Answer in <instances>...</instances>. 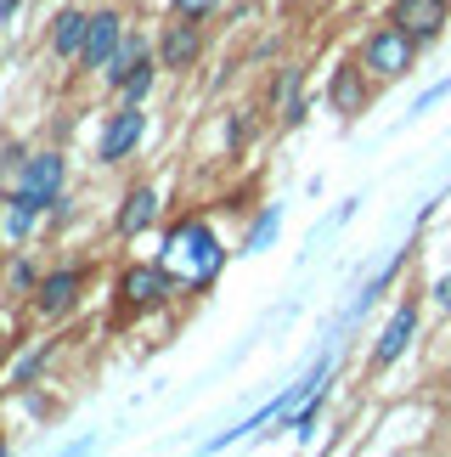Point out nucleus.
Masks as SVG:
<instances>
[{"mask_svg":"<svg viewBox=\"0 0 451 457\" xmlns=\"http://www.w3.org/2000/svg\"><path fill=\"white\" fill-rule=\"evenodd\" d=\"M176 266H181V283H193V288H203L226 266V249L215 243V232L203 220H181L176 232H169V243H164V271H176Z\"/></svg>","mask_w":451,"mask_h":457,"instance_id":"nucleus-1","label":"nucleus"},{"mask_svg":"<svg viewBox=\"0 0 451 457\" xmlns=\"http://www.w3.org/2000/svg\"><path fill=\"white\" fill-rule=\"evenodd\" d=\"M79 288H85V266H62V271H51L40 288H34V311L40 316H62L68 305L79 300Z\"/></svg>","mask_w":451,"mask_h":457,"instance_id":"nucleus-9","label":"nucleus"},{"mask_svg":"<svg viewBox=\"0 0 451 457\" xmlns=\"http://www.w3.org/2000/svg\"><path fill=\"white\" fill-rule=\"evenodd\" d=\"M169 271L164 266H135V271H125L119 277V300H125L130 311H152V305H164L169 300Z\"/></svg>","mask_w":451,"mask_h":457,"instance_id":"nucleus-7","label":"nucleus"},{"mask_svg":"<svg viewBox=\"0 0 451 457\" xmlns=\"http://www.w3.org/2000/svg\"><path fill=\"white\" fill-rule=\"evenodd\" d=\"M435 305H446V311H451V271H446V277H435Z\"/></svg>","mask_w":451,"mask_h":457,"instance_id":"nucleus-22","label":"nucleus"},{"mask_svg":"<svg viewBox=\"0 0 451 457\" xmlns=\"http://www.w3.org/2000/svg\"><path fill=\"white\" fill-rule=\"evenodd\" d=\"M276 226H283V209H259V220L249 226V237H242V254H259V249H266V243L276 237Z\"/></svg>","mask_w":451,"mask_h":457,"instance_id":"nucleus-15","label":"nucleus"},{"mask_svg":"<svg viewBox=\"0 0 451 457\" xmlns=\"http://www.w3.org/2000/svg\"><path fill=\"white\" fill-rule=\"evenodd\" d=\"M12 288H17V294H34V288H40V277H34L29 260H17V266H12Z\"/></svg>","mask_w":451,"mask_h":457,"instance_id":"nucleus-19","label":"nucleus"},{"mask_svg":"<svg viewBox=\"0 0 451 457\" xmlns=\"http://www.w3.org/2000/svg\"><path fill=\"white\" fill-rule=\"evenodd\" d=\"M17 12V0H0V23H6V17Z\"/></svg>","mask_w":451,"mask_h":457,"instance_id":"nucleus-23","label":"nucleus"},{"mask_svg":"<svg viewBox=\"0 0 451 457\" xmlns=\"http://www.w3.org/2000/svg\"><path fill=\"white\" fill-rule=\"evenodd\" d=\"M418 51H423L418 34H406L401 23H384V29L367 34V46H361V68H367L373 79H401L406 68L418 62Z\"/></svg>","mask_w":451,"mask_h":457,"instance_id":"nucleus-2","label":"nucleus"},{"mask_svg":"<svg viewBox=\"0 0 451 457\" xmlns=\"http://www.w3.org/2000/svg\"><path fill=\"white\" fill-rule=\"evenodd\" d=\"M152 220H159V192H152V187H130L125 209H119V232L135 237V232H147Z\"/></svg>","mask_w":451,"mask_h":457,"instance_id":"nucleus-12","label":"nucleus"},{"mask_svg":"<svg viewBox=\"0 0 451 457\" xmlns=\"http://www.w3.org/2000/svg\"><path fill=\"white\" fill-rule=\"evenodd\" d=\"M142 136H147V113H142V102H125V108L113 113V125L102 130L96 158H102V164H119V158H130L135 147H142Z\"/></svg>","mask_w":451,"mask_h":457,"instance_id":"nucleus-4","label":"nucleus"},{"mask_svg":"<svg viewBox=\"0 0 451 457\" xmlns=\"http://www.w3.org/2000/svg\"><path fill=\"white\" fill-rule=\"evenodd\" d=\"M85 29H91V17H85L79 6L57 12V29H51V51H57V57H79V46H85Z\"/></svg>","mask_w":451,"mask_h":457,"instance_id":"nucleus-13","label":"nucleus"},{"mask_svg":"<svg viewBox=\"0 0 451 457\" xmlns=\"http://www.w3.org/2000/svg\"><path fill=\"white\" fill-rule=\"evenodd\" d=\"M169 6H176V17H193V23H198V17H209L220 0H169Z\"/></svg>","mask_w":451,"mask_h":457,"instance_id":"nucleus-18","label":"nucleus"},{"mask_svg":"<svg viewBox=\"0 0 451 457\" xmlns=\"http://www.w3.org/2000/svg\"><path fill=\"white\" fill-rule=\"evenodd\" d=\"M119 91H125V102H142V96L152 91V57H147L142 68H135V74H130L125 85H119Z\"/></svg>","mask_w":451,"mask_h":457,"instance_id":"nucleus-17","label":"nucleus"},{"mask_svg":"<svg viewBox=\"0 0 451 457\" xmlns=\"http://www.w3.org/2000/svg\"><path fill=\"white\" fill-rule=\"evenodd\" d=\"M418 322H423V305L418 300H401L395 305V316L384 322V333H378V345H373V367H390V361H401L412 339H418Z\"/></svg>","mask_w":451,"mask_h":457,"instance_id":"nucleus-3","label":"nucleus"},{"mask_svg":"<svg viewBox=\"0 0 451 457\" xmlns=\"http://www.w3.org/2000/svg\"><path fill=\"white\" fill-rule=\"evenodd\" d=\"M198 51H203V34H198V23L193 17H181V23H169L164 29V40H159V68H193L198 62Z\"/></svg>","mask_w":451,"mask_h":457,"instance_id":"nucleus-10","label":"nucleus"},{"mask_svg":"<svg viewBox=\"0 0 451 457\" xmlns=\"http://www.w3.org/2000/svg\"><path fill=\"white\" fill-rule=\"evenodd\" d=\"M57 192H62V158L40 153V158H29V170H23V181H17L12 198H23V204H34L45 215V209L57 204Z\"/></svg>","mask_w":451,"mask_h":457,"instance_id":"nucleus-5","label":"nucleus"},{"mask_svg":"<svg viewBox=\"0 0 451 457\" xmlns=\"http://www.w3.org/2000/svg\"><path fill=\"white\" fill-rule=\"evenodd\" d=\"M6 204H12V209H6V232H12V237H23L29 226L40 220V209H34V204H23V198H6Z\"/></svg>","mask_w":451,"mask_h":457,"instance_id":"nucleus-16","label":"nucleus"},{"mask_svg":"<svg viewBox=\"0 0 451 457\" xmlns=\"http://www.w3.org/2000/svg\"><path fill=\"white\" fill-rule=\"evenodd\" d=\"M327 102H333L344 119H356L361 102H367V68H361V62H344L339 74H333V85H327Z\"/></svg>","mask_w":451,"mask_h":457,"instance_id":"nucleus-11","label":"nucleus"},{"mask_svg":"<svg viewBox=\"0 0 451 457\" xmlns=\"http://www.w3.org/2000/svg\"><path fill=\"white\" fill-rule=\"evenodd\" d=\"M45 356H51V350H34V356H23V367L12 373V384H34V373L45 367Z\"/></svg>","mask_w":451,"mask_h":457,"instance_id":"nucleus-20","label":"nucleus"},{"mask_svg":"<svg viewBox=\"0 0 451 457\" xmlns=\"http://www.w3.org/2000/svg\"><path fill=\"white\" fill-rule=\"evenodd\" d=\"M451 96V79H440V85H429V91L418 96V102H412V113H429V108H435V102H446Z\"/></svg>","mask_w":451,"mask_h":457,"instance_id":"nucleus-21","label":"nucleus"},{"mask_svg":"<svg viewBox=\"0 0 451 457\" xmlns=\"http://www.w3.org/2000/svg\"><path fill=\"white\" fill-rule=\"evenodd\" d=\"M119 40H125V17H119L113 6H108V12H91V29H85L79 62H85V68H108V57L119 51Z\"/></svg>","mask_w":451,"mask_h":457,"instance_id":"nucleus-8","label":"nucleus"},{"mask_svg":"<svg viewBox=\"0 0 451 457\" xmlns=\"http://www.w3.org/2000/svg\"><path fill=\"white\" fill-rule=\"evenodd\" d=\"M446 17H451V0H395V6H390V23H401L406 34H418L423 46L440 40Z\"/></svg>","mask_w":451,"mask_h":457,"instance_id":"nucleus-6","label":"nucleus"},{"mask_svg":"<svg viewBox=\"0 0 451 457\" xmlns=\"http://www.w3.org/2000/svg\"><path fill=\"white\" fill-rule=\"evenodd\" d=\"M142 62H147V40H142V34H125V40H119V51L108 57V68H102V74H108V85H125V79H130Z\"/></svg>","mask_w":451,"mask_h":457,"instance_id":"nucleus-14","label":"nucleus"}]
</instances>
